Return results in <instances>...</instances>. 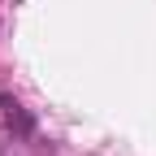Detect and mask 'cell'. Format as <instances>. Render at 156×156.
Wrapping results in <instances>:
<instances>
[{"instance_id":"obj_1","label":"cell","mask_w":156,"mask_h":156,"mask_svg":"<svg viewBox=\"0 0 156 156\" xmlns=\"http://www.w3.org/2000/svg\"><path fill=\"white\" fill-rule=\"evenodd\" d=\"M0 117H5V126L9 130H17V134H22V139H30V117H26V108L22 104H17V100H9V95H0Z\"/></svg>"},{"instance_id":"obj_2","label":"cell","mask_w":156,"mask_h":156,"mask_svg":"<svg viewBox=\"0 0 156 156\" xmlns=\"http://www.w3.org/2000/svg\"><path fill=\"white\" fill-rule=\"evenodd\" d=\"M0 156H5V147H0Z\"/></svg>"}]
</instances>
